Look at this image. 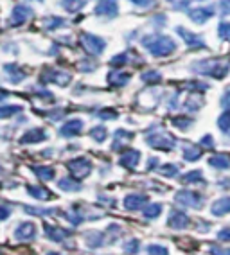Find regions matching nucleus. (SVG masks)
I'll return each mask as SVG.
<instances>
[{
	"label": "nucleus",
	"instance_id": "nucleus-1",
	"mask_svg": "<svg viewBox=\"0 0 230 255\" xmlns=\"http://www.w3.org/2000/svg\"><path fill=\"white\" fill-rule=\"evenodd\" d=\"M142 47L155 58H167V56L175 52L178 45H176V41L173 38L153 32V34H146L142 38Z\"/></svg>",
	"mask_w": 230,
	"mask_h": 255
},
{
	"label": "nucleus",
	"instance_id": "nucleus-2",
	"mask_svg": "<svg viewBox=\"0 0 230 255\" xmlns=\"http://www.w3.org/2000/svg\"><path fill=\"white\" fill-rule=\"evenodd\" d=\"M230 69V61L229 59H202L198 63L193 65V70L194 72L202 74V76H211V78H216V79H221L225 78L227 72Z\"/></svg>",
	"mask_w": 230,
	"mask_h": 255
},
{
	"label": "nucleus",
	"instance_id": "nucleus-3",
	"mask_svg": "<svg viewBox=\"0 0 230 255\" xmlns=\"http://www.w3.org/2000/svg\"><path fill=\"white\" fill-rule=\"evenodd\" d=\"M79 41H81L83 49L94 56H99L103 50L106 49V41L103 40V38L96 36V34H90V32H83V34L79 36Z\"/></svg>",
	"mask_w": 230,
	"mask_h": 255
},
{
	"label": "nucleus",
	"instance_id": "nucleus-4",
	"mask_svg": "<svg viewBox=\"0 0 230 255\" xmlns=\"http://www.w3.org/2000/svg\"><path fill=\"white\" fill-rule=\"evenodd\" d=\"M67 169L74 174V178H87L92 171V162L85 156L81 158H72L67 162Z\"/></svg>",
	"mask_w": 230,
	"mask_h": 255
},
{
	"label": "nucleus",
	"instance_id": "nucleus-5",
	"mask_svg": "<svg viewBox=\"0 0 230 255\" xmlns=\"http://www.w3.org/2000/svg\"><path fill=\"white\" fill-rule=\"evenodd\" d=\"M175 200L184 207H193V209H202L203 207L202 194H198V192H194V191H187V189L176 192Z\"/></svg>",
	"mask_w": 230,
	"mask_h": 255
},
{
	"label": "nucleus",
	"instance_id": "nucleus-6",
	"mask_svg": "<svg viewBox=\"0 0 230 255\" xmlns=\"http://www.w3.org/2000/svg\"><path fill=\"white\" fill-rule=\"evenodd\" d=\"M146 142L155 149H173L176 146V140L171 135H166V133H153L149 137H146Z\"/></svg>",
	"mask_w": 230,
	"mask_h": 255
},
{
	"label": "nucleus",
	"instance_id": "nucleus-7",
	"mask_svg": "<svg viewBox=\"0 0 230 255\" xmlns=\"http://www.w3.org/2000/svg\"><path fill=\"white\" fill-rule=\"evenodd\" d=\"M119 13V5H117V0H99L94 9L96 16H108V18H115Z\"/></svg>",
	"mask_w": 230,
	"mask_h": 255
},
{
	"label": "nucleus",
	"instance_id": "nucleus-8",
	"mask_svg": "<svg viewBox=\"0 0 230 255\" xmlns=\"http://www.w3.org/2000/svg\"><path fill=\"white\" fill-rule=\"evenodd\" d=\"M176 32H178L180 36L184 38L185 45H187L189 49H194V50H203V49H207V45H205V41L202 40V36H198V34H194V32H189L185 27H178V29H176Z\"/></svg>",
	"mask_w": 230,
	"mask_h": 255
},
{
	"label": "nucleus",
	"instance_id": "nucleus-9",
	"mask_svg": "<svg viewBox=\"0 0 230 255\" xmlns=\"http://www.w3.org/2000/svg\"><path fill=\"white\" fill-rule=\"evenodd\" d=\"M32 9L29 7V5L25 4H18L14 5L13 13H11V18H9V23L11 25H22V23H25L29 18L32 16Z\"/></svg>",
	"mask_w": 230,
	"mask_h": 255
},
{
	"label": "nucleus",
	"instance_id": "nucleus-10",
	"mask_svg": "<svg viewBox=\"0 0 230 255\" xmlns=\"http://www.w3.org/2000/svg\"><path fill=\"white\" fill-rule=\"evenodd\" d=\"M45 76H42V79L45 83H56V85H60V87H67L70 83V74L69 72H61V70H56V69H47L45 70Z\"/></svg>",
	"mask_w": 230,
	"mask_h": 255
},
{
	"label": "nucleus",
	"instance_id": "nucleus-11",
	"mask_svg": "<svg viewBox=\"0 0 230 255\" xmlns=\"http://www.w3.org/2000/svg\"><path fill=\"white\" fill-rule=\"evenodd\" d=\"M14 237L18 241H31L36 237V225L31 223V221H25V223H20L14 230Z\"/></svg>",
	"mask_w": 230,
	"mask_h": 255
},
{
	"label": "nucleus",
	"instance_id": "nucleus-12",
	"mask_svg": "<svg viewBox=\"0 0 230 255\" xmlns=\"http://www.w3.org/2000/svg\"><path fill=\"white\" fill-rule=\"evenodd\" d=\"M167 227L175 228V230H184L189 227V218L187 214L180 212V210H171L169 218H167Z\"/></svg>",
	"mask_w": 230,
	"mask_h": 255
},
{
	"label": "nucleus",
	"instance_id": "nucleus-13",
	"mask_svg": "<svg viewBox=\"0 0 230 255\" xmlns=\"http://www.w3.org/2000/svg\"><path fill=\"white\" fill-rule=\"evenodd\" d=\"M214 16V7L212 5H205V7H196V9L189 11V18L194 23H205L207 20H211Z\"/></svg>",
	"mask_w": 230,
	"mask_h": 255
},
{
	"label": "nucleus",
	"instance_id": "nucleus-14",
	"mask_svg": "<svg viewBox=\"0 0 230 255\" xmlns=\"http://www.w3.org/2000/svg\"><path fill=\"white\" fill-rule=\"evenodd\" d=\"M81 129H83V121L72 119V121H67V123L61 126L60 133H61V137L72 138V137H78L79 133H81Z\"/></svg>",
	"mask_w": 230,
	"mask_h": 255
},
{
	"label": "nucleus",
	"instance_id": "nucleus-15",
	"mask_svg": "<svg viewBox=\"0 0 230 255\" xmlns=\"http://www.w3.org/2000/svg\"><path fill=\"white\" fill-rule=\"evenodd\" d=\"M47 138V133L43 131L42 128H36V129H29L18 138L20 144H36V142H43Z\"/></svg>",
	"mask_w": 230,
	"mask_h": 255
},
{
	"label": "nucleus",
	"instance_id": "nucleus-16",
	"mask_svg": "<svg viewBox=\"0 0 230 255\" xmlns=\"http://www.w3.org/2000/svg\"><path fill=\"white\" fill-rule=\"evenodd\" d=\"M138 158H140V153L137 149H128L120 155L119 164L126 169H135L138 165Z\"/></svg>",
	"mask_w": 230,
	"mask_h": 255
},
{
	"label": "nucleus",
	"instance_id": "nucleus-17",
	"mask_svg": "<svg viewBox=\"0 0 230 255\" xmlns=\"http://www.w3.org/2000/svg\"><path fill=\"white\" fill-rule=\"evenodd\" d=\"M43 228H45V234H47V237L51 239V241H54V243H61L65 239L67 236H70V232L69 230H63V228H60V227H54V225H49V223H45L43 225Z\"/></svg>",
	"mask_w": 230,
	"mask_h": 255
},
{
	"label": "nucleus",
	"instance_id": "nucleus-18",
	"mask_svg": "<svg viewBox=\"0 0 230 255\" xmlns=\"http://www.w3.org/2000/svg\"><path fill=\"white\" fill-rule=\"evenodd\" d=\"M85 243H87L88 248H101L106 241V234L99 232V230H96V232H87L85 234Z\"/></svg>",
	"mask_w": 230,
	"mask_h": 255
},
{
	"label": "nucleus",
	"instance_id": "nucleus-19",
	"mask_svg": "<svg viewBox=\"0 0 230 255\" xmlns=\"http://www.w3.org/2000/svg\"><path fill=\"white\" fill-rule=\"evenodd\" d=\"M147 203V196L144 194H128L124 198V207L128 210H138Z\"/></svg>",
	"mask_w": 230,
	"mask_h": 255
},
{
	"label": "nucleus",
	"instance_id": "nucleus-20",
	"mask_svg": "<svg viewBox=\"0 0 230 255\" xmlns=\"http://www.w3.org/2000/svg\"><path fill=\"white\" fill-rule=\"evenodd\" d=\"M106 81H108L110 87L120 88V87H124V85H128L129 83V74H126V72H108Z\"/></svg>",
	"mask_w": 230,
	"mask_h": 255
},
{
	"label": "nucleus",
	"instance_id": "nucleus-21",
	"mask_svg": "<svg viewBox=\"0 0 230 255\" xmlns=\"http://www.w3.org/2000/svg\"><path fill=\"white\" fill-rule=\"evenodd\" d=\"M4 70L7 72V78H9L11 83H20L23 78H25V74H23L22 67L18 63H7L4 65Z\"/></svg>",
	"mask_w": 230,
	"mask_h": 255
},
{
	"label": "nucleus",
	"instance_id": "nucleus-22",
	"mask_svg": "<svg viewBox=\"0 0 230 255\" xmlns=\"http://www.w3.org/2000/svg\"><path fill=\"white\" fill-rule=\"evenodd\" d=\"M211 212L214 216H225V214H229V212H230V196L221 198V200H218L216 203H212Z\"/></svg>",
	"mask_w": 230,
	"mask_h": 255
},
{
	"label": "nucleus",
	"instance_id": "nucleus-23",
	"mask_svg": "<svg viewBox=\"0 0 230 255\" xmlns=\"http://www.w3.org/2000/svg\"><path fill=\"white\" fill-rule=\"evenodd\" d=\"M32 171H34V174H36L40 180H43V182L54 180L56 171L52 167H49V165H38V167H32Z\"/></svg>",
	"mask_w": 230,
	"mask_h": 255
},
{
	"label": "nucleus",
	"instance_id": "nucleus-24",
	"mask_svg": "<svg viewBox=\"0 0 230 255\" xmlns=\"http://www.w3.org/2000/svg\"><path fill=\"white\" fill-rule=\"evenodd\" d=\"M27 192L31 194L32 198H36L40 201H45V200H51L52 194L47 191L45 187H38V185H29L27 187Z\"/></svg>",
	"mask_w": 230,
	"mask_h": 255
},
{
	"label": "nucleus",
	"instance_id": "nucleus-25",
	"mask_svg": "<svg viewBox=\"0 0 230 255\" xmlns=\"http://www.w3.org/2000/svg\"><path fill=\"white\" fill-rule=\"evenodd\" d=\"M58 187H60L61 191L74 192V191H79V189H81V183H79L78 180H74L72 176H65L58 182Z\"/></svg>",
	"mask_w": 230,
	"mask_h": 255
},
{
	"label": "nucleus",
	"instance_id": "nucleus-26",
	"mask_svg": "<svg viewBox=\"0 0 230 255\" xmlns=\"http://www.w3.org/2000/svg\"><path fill=\"white\" fill-rule=\"evenodd\" d=\"M209 165L216 169H230V156L229 155H214L207 160Z\"/></svg>",
	"mask_w": 230,
	"mask_h": 255
},
{
	"label": "nucleus",
	"instance_id": "nucleus-27",
	"mask_svg": "<svg viewBox=\"0 0 230 255\" xmlns=\"http://www.w3.org/2000/svg\"><path fill=\"white\" fill-rule=\"evenodd\" d=\"M61 5L65 7V11H69V13H76V11L83 9L85 5H87V0H63Z\"/></svg>",
	"mask_w": 230,
	"mask_h": 255
},
{
	"label": "nucleus",
	"instance_id": "nucleus-28",
	"mask_svg": "<svg viewBox=\"0 0 230 255\" xmlns=\"http://www.w3.org/2000/svg\"><path fill=\"white\" fill-rule=\"evenodd\" d=\"M200 156H202V149L198 146H184V160L196 162Z\"/></svg>",
	"mask_w": 230,
	"mask_h": 255
},
{
	"label": "nucleus",
	"instance_id": "nucleus-29",
	"mask_svg": "<svg viewBox=\"0 0 230 255\" xmlns=\"http://www.w3.org/2000/svg\"><path fill=\"white\" fill-rule=\"evenodd\" d=\"M65 20L60 18V16H47L45 20H43V27L47 29V31H56L58 27H63L65 25Z\"/></svg>",
	"mask_w": 230,
	"mask_h": 255
},
{
	"label": "nucleus",
	"instance_id": "nucleus-30",
	"mask_svg": "<svg viewBox=\"0 0 230 255\" xmlns=\"http://www.w3.org/2000/svg\"><path fill=\"white\" fill-rule=\"evenodd\" d=\"M22 106L20 105H5V106H0V119H11L13 115L20 114L22 112Z\"/></svg>",
	"mask_w": 230,
	"mask_h": 255
},
{
	"label": "nucleus",
	"instance_id": "nucleus-31",
	"mask_svg": "<svg viewBox=\"0 0 230 255\" xmlns=\"http://www.w3.org/2000/svg\"><path fill=\"white\" fill-rule=\"evenodd\" d=\"M182 182L184 183H205V178H203L202 171H191V173L182 176Z\"/></svg>",
	"mask_w": 230,
	"mask_h": 255
},
{
	"label": "nucleus",
	"instance_id": "nucleus-32",
	"mask_svg": "<svg viewBox=\"0 0 230 255\" xmlns=\"http://www.w3.org/2000/svg\"><path fill=\"white\" fill-rule=\"evenodd\" d=\"M162 214V205L160 203H151L144 209V218L146 219H157Z\"/></svg>",
	"mask_w": 230,
	"mask_h": 255
},
{
	"label": "nucleus",
	"instance_id": "nucleus-33",
	"mask_svg": "<svg viewBox=\"0 0 230 255\" xmlns=\"http://www.w3.org/2000/svg\"><path fill=\"white\" fill-rule=\"evenodd\" d=\"M92 138L96 142H105L106 140V137H108V131H106V128L105 126H96V128H92Z\"/></svg>",
	"mask_w": 230,
	"mask_h": 255
},
{
	"label": "nucleus",
	"instance_id": "nucleus-34",
	"mask_svg": "<svg viewBox=\"0 0 230 255\" xmlns=\"http://www.w3.org/2000/svg\"><path fill=\"white\" fill-rule=\"evenodd\" d=\"M124 254H128V255H135V254H138V250H140V241L138 239H129L128 243H124Z\"/></svg>",
	"mask_w": 230,
	"mask_h": 255
},
{
	"label": "nucleus",
	"instance_id": "nucleus-35",
	"mask_svg": "<svg viewBox=\"0 0 230 255\" xmlns=\"http://www.w3.org/2000/svg\"><path fill=\"white\" fill-rule=\"evenodd\" d=\"M218 126L221 128V131L223 133H230V110L221 115L220 121H218Z\"/></svg>",
	"mask_w": 230,
	"mask_h": 255
},
{
	"label": "nucleus",
	"instance_id": "nucleus-36",
	"mask_svg": "<svg viewBox=\"0 0 230 255\" xmlns=\"http://www.w3.org/2000/svg\"><path fill=\"white\" fill-rule=\"evenodd\" d=\"M65 218H67V221H70L72 225L83 223V218H81V214H78V207H76L74 210H69V212H65Z\"/></svg>",
	"mask_w": 230,
	"mask_h": 255
},
{
	"label": "nucleus",
	"instance_id": "nucleus-37",
	"mask_svg": "<svg viewBox=\"0 0 230 255\" xmlns=\"http://www.w3.org/2000/svg\"><path fill=\"white\" fill-rule=\"evenodd\" d=\"M147 254L149 255H169V250L162 245H149L147 246Z\"/></svg>",
	"mask_w": 230,
	"mask_h": 255
},
{
	"label": "nucleus",
	"instance_id": "nucleus-38",
	"mask_svg": "<svg viewBox=\"0 0 230 255\" xmlns=\"http://www.w3.org/2000/svg\"><path fill=\"white\" fill-rule=\"evenodd\" d=\"M160 171L164 173V176L175 178L176 174H178V165H175V164H166V165H162Z\"/></svg>",
	"mask_w": 230,
	"mask_h": 255
},
{
	"label": "nucleus",
	"instance_id": "nucleus-39",
	"mask_svg": "<svg viewBox=\"0 0 230 255\" xmlns=\"http://www.w3.org/2000/svg\"><path fill=\"white\" fill-rule=\"evenodd\" d=\"M220 38L221 40H230V22H221L220 23Z\"/></svg>",
	"mask_w": 230,
	"mask_h": 255
},
{
	"label": "nucleus",
	"instance_id": "nucleus-40",
	"mask_svg": "<svg viewBox=\"0 0 230 255\" xmlns=\"http://www.w3.org/2000/svg\"><path fill=\"white\" fill-rule=\"evenodd\" d=\"M124 63H128V52H124V54H117L110 59L112 67H119V65H124Z\"/></svg>",
	"mask_w": 230,
	"mask_h": 255
},
{
	"label": "nucleus",
	"instance_id": "nucleus-41",
	"mask_svg": "<svg viewBox=\"0 0 230 255\" xmlns=\"http://www.w3.org/2000/svg\"><path fill=\"white\" fill-rule=\"evenodd\" d=\"M142 79L146 83H158L162 79V76L157 72V70H151V72H146V74H142Z\"/></svg>",
	"mask_w": 230,
	"mask_h": 255
},
{
	"label": "nucleus",
	"instance_id": "nucleus-42",
	"mask_svg": "<svg viewBox=\"0 0 230 255\" xmlns=\"http://www.w3.org/2000/svg\"><path fill=\"white\" fill-rule=\"evenodd\" d=\"M25 212L29 214H36V216H49V214H54L56 209H31V207H25Z\"/></svg>",
	"mask_w": 230,
	"mask_h": 255
},
{
	"label": "nucleus",
	"instance_id": "nucleus-43",
	"mask_svg": "<svg viewBox=\"0 0 230 255\" xmlns=\"http://www.w3.org/2000/svg\"><path fill=\"white\" fill-rule=\"evenodd\" d=\"M173 124H175L176 128H180V129H187L191 124H193V119L189 117H184V119H173Z\"/></svg>",
	"mask_w": 230,
	"mask_h": 255
},
{
	"label": "nucleus",
	"instance_id": "nucleus-44",
	"mask_svg": "<svg viewBox=\"0 0 230 255\" xmlns=\"http://www.w3.org/2000/svg\"><path fill=\"white\" fill-rule=\"evenodd\" d=\"M97 117L99 119H117L119 117V114H117V112H115V110H112V108H105V110H101V112H99V114H97Z\"/></svg>",
	"mask_w": 230,
	"mask_h": 255
},
{
	"label": "nucleus",
	"instance_id": "nucleus-45",
	"mask_svg": "<svg viewBox=\"0 0 230 255\" xmlns=\"http://www.w3.org/2000/svg\"><path fill=\"white\" fill-rule=\"evenodd\" d=\"M131 4H135L137 7H142V9H147V7H151V5H155V2L157 0H129Z\"/></svg>",
	"mask_w": 230,
	"mask_h": 255
},
{
	"label": "nucleus",
	"instance_id": "nucleus-46",
	"mask_svg": "<svg viewBox=\"0 0 230 255\" xmlns=\"http://www.w3.org/2000/svg\"><path fill=\"white\" fill-rule=\"evenodd\" d=\"M175 9H185L189 4H191V0H167Z\"/></svg>",
	"mask_w": 230,
	"mask_h": 255
},
{
	"label": "nucleus",
	"instance_id": "nucleus-47",
	"mask_svg": "<svg viewBox=\"0 0 230 255\" xmlns=\"http://www.w3.org/2000/svg\"><path fill=\"white\" fill-rule=\"evenodd\" d=\"M209 254L211 255H230L229 248H221V246H211L209 248Z\"/></svg>",
	"mask_w": 230,
	"mask_h": 255
},
{
	"label": "nucleus",
	"instance_id": "nucleus-48",
	"mask_svg": "<svg viewBox=\"0 0 230 255\" xmlns=\"http://www.w3.org/2000/svg\"><path fill=\"white\" fill-rule=\"evenodd\" d=\"M220 7H221V14H223V16L230 14V0H220Z\"/></svg>",
	"mask_w": 230,
	"mask_h": 255
},
{
	"label": "nucleus",
	"instance_id": "nucleus-49",
	"mask_svg": "<svg viewBox=\"0 0 230 255\" xmlns=\"http://www.w3.org/2000/svg\"><path fill=\"white\" fill-rule=\"evenodd\" d=\"M218 239L223 243H230V228H223V230L218 234Z\"/></svg>",
	"mask_w": 230,
	"mask_h": 255
},
{
	"label": "nucleus",
	"instance_id": "nucleus-50",
	"mask_svg": "<svg viewBox=\"0 0 230 255\" xmlns=\"http://www.w3.org/2000/svg\"><path fill=\"white\" fill-rule=\"evenodd\" d=\"M11 214V210L7 209L5 205H0V221H4V219H7Z\"/></svg>",
	"mask_w": 230,
	"mask_h": 255
},
{
	"label": "nucleus",
	"instance_id": "nucleus-51",
	"mask_svg": "<svg viewBox=\"0 0 230 255\" xmlns=\"http://www.w3.org/2000/svg\"><path fill=\"white\" fill-rule=\"evenodd\" d=\"M202 144L205 147H214V138H212L211 135H205V137L202 138Z\"/></svg>",
	"mask_w": 230,
	"mask_h": 255
},
{
	"label": "nucleus",
	"instance_id": "nucleus-52",
	"mask_svg": "<svg viewBox=\"0 0 230 255\" xmlns=\"http://www.w3.org/2000/svg\"><path fill=\"white\" fill-rule=\"evenodd\" d=\"M157 160L158 158H149V162H147V169H155V167H157V164H158Z\"/></svg>",
	"mask_w": 230,
	"mask_h": 255
},
{
	"label": "nucleus",
	"instance_id": "nucleus-53",
	"mask_svg": "<svg viewBox=\"0 0 230 255\" xmlns=\"http://www.w3.org/2000/svg\"><path fill=\"white\" fill-rule=\"evenodd\" d=\"M7 96H9V94H7V92H5V90H2V88H0V101H4Z\"/></svg>",
	"mask_w": 230,
	"mask_h": 255
},
{
	"label": "nucleus",
	"instance_id": "nucleus-54",
	"mask_svg": "<svg viewBox=\"0 0 230 255\" xmlns=\"http://www.w3.org/2000/svg\"><path fill=\"white\" fill-rule=\"evenodd\" d=\"M47 255H60V254H54V252H52V254H47Z\"/></svg>",
	"mask_w": 230,
	"mask_h": 255
},
{
	"label": "nucleus",
	"instance_id": "nucleus-55",
	"mask_svg": "<svg viewBox=\"0 0 230 255\" xmlns=\"http://www.w3.org/2000/svg\"><path fill=\"white\" fill-rule=\"evenodd\" d=\"M38 2H42V0H38Z\"/></svg>",
	"mask_w": 230,
	"mask_h": 255
}]
</instances>
